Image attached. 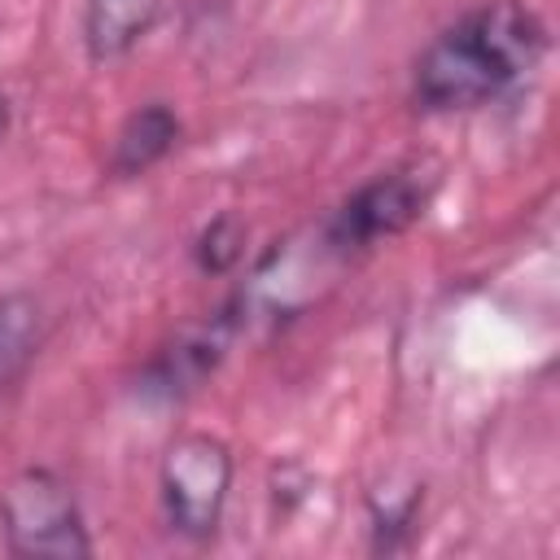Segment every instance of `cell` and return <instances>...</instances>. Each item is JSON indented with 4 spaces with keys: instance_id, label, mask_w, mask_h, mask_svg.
Returning <instances> with one entry per match:
<instances>
[{
    "instance_id": "1",
    "label": "cell",
    "mask_w": 560,
    "mask_h": 560,
    "mask_svg": "<svg viewBox=\"0 0 560 560\" xmlns=\"http://www.w3.org/2000/svg\"><path fill=\"white\" fill-rule=\"evenodd\" d=\"M551 35L525 0H481L438 31L411 66V101L424 114H464L516 92L547 57Z\"/></svg>"
},
{
    "instance_id": "2",
    "label": "cell",
    "mask_w": 560,
    "mask_h": 560,
    "mask_svg": "<svg viewBox=\"0 0 560 560\" xmlns=\"http://www.w3.org/2000/svg\"><path fill=\"white\" fill-rule=\"evenodd\" d=\"M4 551L18 560H88L92 534L74 490L52 468H22L0 490Z\"/></svg>"
},
{
    "instance_id": "3",
    "label": "cell",
    "mask_w": 560,
    "mask_h": 560,
    "mask_svg": "<svg viewBox=\"0 0 560 560\" xmlns=\"http://www.w3.org/2000/svg\"><path fill=\"white\" fill-rule=\"evenodd\" d=\"M232 477H236V455L223 438L179 433L158 468V499L171 534L188 542H210L223 525Z\"/></svg>"
},
{
    "instance_id": "4",
    "label": "cell",
    "mask_w": 560,
    "mask_h": 560,
    "mask_svg": "<svg viewBox=\"0 0 560 560\" xmlns=\"http://www.w3.org/2000/svg\"><path fill=\"white\" fill-rule=\"evenodd\" d=\"M438 192V175L420 166H394L372 179H363L324 223V245L337 254L372 249L389 236H402L416 228Z\"/></svg>"
},
{
    "instance_id": "5",
    "label": "cell",
    "mask_w": 560,
    "mask_h": 560,
    "mask_svg": "<svg viewBox=\"0 0 560 560\" xmlns=\"http://www.w3.org/2000/svg\"><path fill=\"white\" fill-rule=\"evenodd\" d=\"M241 319L232 315V306L214 311L201 324H188L184 332H175V341H166L149 368H144V394H162V398H184L188 389H197L228 354L232 337H236Z\"/></svg>"
},
{
    "instance_id": "6",
    "label": "cell",
    "mask_w": 560,
    "mask_h": 560,
    "mask_svg": "<svg viewBox=\"0 0 560 560\" xmlns=\"http://www.w3.org/2000/svg\"><path fill=\"white\" fill-rule=\"evenodd\" d=\"M184 136V122L179 114L166 105V101H144L136 105L109 136V153H105V171L114 179H136V175H149L158 162H166L175 153Z\"/></svg>"
},
{
    "instance_id": "7",
    "label": "cell",
    "mask_w": 560,
    "mask_h": 560,
    "mask_svg": "<svg viewBox=\"0 0 560 560\" xmlns=\"http://www.w3.org/2000/svg\"><path fill=\"white\" fill-rule=\"evenodd\" d=\"M162 18V0H83V48L92 61L127 57Z\"/></svg>"
},
{
    "instance_id": "8",
    "label": "cell",
    "mask_w": 560,
    "mask_h": 560,
    "mask_svg": "<svg viewBox=\"0 0 560 560\" xmlns=\"http://www.w3.org/2000/svg\"><path fill=\"white\" fill-rule=\"evenodd\" d=\"M44 346V306L26 289L0 293V389H13Z\"/></svg>"
},
{
    "instance_id": "9",
    "label": "cell",
    "mask_w": 560,
    "mask_h": 560,
    "mask_svg": "<svg viewBox=\"0 0 560 560\" xmlns=\"http://www.w3.org/2000/svg\"><path fill=\"white\" fill-rule=\"evenodd\" d=\"M245 241H249V223L232 210L214 214L197 236H192V262L201 276H228L241 267L245 258Z\"/></svg>"
},
{
    "instance_id": "10",
    "label": "cell",
    "mask_w": 560,
    "mask_h": 560,
    "mask_svg": "<svg viewBox=\"0 0 560 560\" xmlns=\"http://www.w3.org/2000/svg\"><path fill=\"white\" fill-rule=\"evenodd\" d=\"M420 503H424V486H407L402 494H385L372 499V551H402L411 542V529L420 521Z\"/></svg>"
},
{
    "instance_id": "11",
    "label": "cell",
    "mask_w": 560,
    "mask_h": 560,
    "mask_svg": "<svg viewBox=\"0 0 560 560\" xmlns=\"http://www.w3.org/2000/svg\"><path fill=\"white\" fill-rule=\"evenodd\" d=\"M9 127H13V101H9V92L0 88V140L9 136Z\"/></svg>"
}]
</instances>
